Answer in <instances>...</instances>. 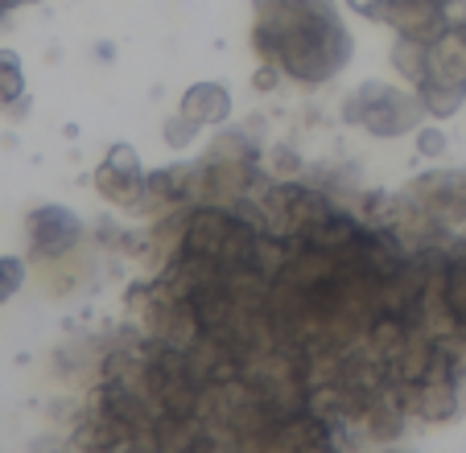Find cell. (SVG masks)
<instances>
[{"instance_id": "6", "label": "cell", "mask_w": 466, "mask_h": 453, "mask_svg": "<svg viewBox=\"0 0 466 453\" xmlns=\"http://www.w3.org/2000/svg\"><path fill=\"white\" fill-rule=\"evenodd\" d=\"M409 202H417V210L430 218H462L466 223V174L450 169V174L417 177V186L409 190Z\"/></svg>"}, {"instance_id": "9", "label": "cell", "mask_w": 466, "mask_h": 453, "mask_svg": "<svg viewBox=\"0 0 466 453\" xmlns=\"http://www.w3.org/2000/svg\"><path fill=\"white\" fill-rule=\"evenodd\" d=\"M25 285V260L21 256H0V306L13 301Z\"/></svg>"}, {"instance_id": "2", "label": "cell", "mask_w": 466, "mask_h": 453, "mask_svg": "<svg viewBox=\"0 0 466 453\" xmlns=\"http://www.w3.org/2000/svg\"><path fill=\"white\" fill-rule=\"evenodd\" d=\"M343 116H347V124H355V128L392 140V136H409V132H417L430 112H425V104H421L417 91H400V87H392V83L371 79V83H363V87H355L351 96H347Z\"/></svg>"}, {"instance_id": "7", "label": "cell", "mask_w": 466, "mask_h": 453, "mask_svg": "<svg viewBox=\"0 0 466 453\" xmlns=\"http://www.w3.org/2000/svg\"><path fill=\"white\" fill-rule=\"evenodd\" d=\"M177 112H182L186 120H194L198 128L223 124L231 116V91L223 87V83H194V87H186Z\"/></svg>"}, {"instance_id": "8", "label": "cell", "mask_w": 466, "mask_h": 453, "mask_svg": "<svg viewBox=\"0 0 466 453\" xmlns=\"http://www.w3.org/2000/svg\"><path fill=\"white\" fill-rule=\"evenodd\" d=\"M25 96V70L13 50H0V112H9Z\"/></svg>"}, {"instance_id": "10", "label": "cell", "mask_w": 466, "mask_h": 453, "mask_svg": "<svg viewBox=\"0 0 466 453\" xmlns=\"http://www.w3.org/2000/svg\"><path fill=\"white\" fill-rule=\"evenodd\" d=\"M198 132H203V128H198V124H194V120H186V116L177 112V116H169V120H166V128H161V136H166V145H169V148H190L194 140H198Z\"/></svg>"}, {"instance_id": "12", "label": "cell", "mask_w": 466, "mask_h": 453, "mask_svg": "<svg viewBox=\"0 0 466 453\" xmlns=\"http://www.w3.org/2000/svg\"><path fill=\"white\" fill-rule=\"evenodd\" d=\"M454 34L462 37V45H466V21H458V25H454Z\"/></svg>"}, {"instance_id": "4", "label": "cell", "mask_w": 466, "mask_h": 453, "mask_svg": "<svg viewBox=\"0 0 466 453\" xmlns=\"http://www.w3.org/2000/svg\"><path fill=\"white\" fill-rule=\"evenodd\" d=\"M83 236H87V226H83V218L71 206H54L50 202V206L29 210V218H25L29 260H37V264L66 260L83 244Z\"/></svg>"}, {"instance_id": "5", "label": "cell", "mask_w": 466, "mask_h": 453, "mask_svg": "<svg viewBox=\"0 0 466 453\" xmlns=\"http://www.w3.org/2000/svg\"><path fill=\"white\" fill-rule=\"evenodd\" d=\"M96 190L120 210H137L149 202V174H145L137 148L132 145L107 148V157L96 169Z\"/></svg>"}, {"instance_id": "3", "label": "cell", "mask_w": 466, "mask_h": 453, "mask_svg": "<svg viewBox=\"0 0 466 453\" xmlns=\"http://www.w3.org/2000/svg\"><path fill=\"white\" fill-rule=\"evenodd\" d=\"M347 5L380 25H392L396 37H409V42H433L454 25L450 0H347Z\"/></svg>"}, {"instance_id": "11", "label": "cell", "mask_w": 466, "mask_h": 453, "mask_svg": "<svg viewBox=\"0 0 466 453\" xmlns=\"http://www.w3.org/2000/svg\"><path fill=\"white\" fill-rule=\"evenodd\" d=\"M441 132H421V153H441Z\"/></svg>"}, {"instance_id": "1", "label": "cell", "mask_w": 466, "mask_h": 453, "mask_svg": "<svg viewBox=\"0 0 466 453\" xmlns=\"http://www.w3.org/2000/svg\"><path fill=\"white\" fill-rule=\"evenodd\" d=\"M256 54L289 79L318 87L351 62V29L335 0H256Z\"/></svg>"}]
</instances>
